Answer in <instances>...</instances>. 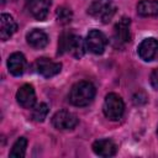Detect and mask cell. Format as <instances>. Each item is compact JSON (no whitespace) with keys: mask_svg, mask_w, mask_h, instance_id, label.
<instances>
[{"mask_svg":"<svg viewBox=\"0 0 158 158\" xmlns=\"http://www.w3.org/2000/svg\"><path fill=\"white\" fill-rule=\"evenodd\" d=\"M47 115H48V106H47V104L41 102L35 106V109L32 111V120L36 122H42V121H44Z\"/></svg>","mask_w":158,"mask_h":158,"instance_id":"18","label":"cell"},{"mask_svg":"<svg viewBox=\"0 0 158 158\" xmlns=\"http://www.w3.org/2000/svg\"><path fill=\"white\" fill-rule=\"evenodd\" d=\"M51 7V1L49 0H27L26 2V9L30 12L32 17H35L38 21H43Z\"/></svg>","mask_w":158,"mask_h":158,"instance_id":"7","label":"cell"},{"mask_svg":"<svg viewBox=\"0 0 158 158\" xmlns=\"http://www.w3.org/2000/svg\"><path fill=\"white\" fill-rule=\"evenodd\" d=\"M26 40H27V43L32 48H36V49L44 48L48 44V36H47V33L44 31H42V30H38V28H35V30L30 31L26 35Z\"/></svg>","mask_w":158,"mask_h":158,"instance_id":"15","label":"cell"},{"mask_svg":"<svg viewBox=\"0 0 158 158\" xmlns=\"http://www.w3.org/2000/svg\"><path fill=\"white\" fill-rule=\"evenodd\" d=\"M36 69L38 72V74H41L44 78H52L54 75H57L60 69H62V64L58 62H52L48 58H38L36 60Z\"/></svg>","mask_w":158,"mask_h":158,"instance_id":"10","label":"cell"},{"mask_svg":"<svg viewBox=\"0 0 158 158\" xmlns=\"http://www.w3.org/2000/svg\"><path fill=\"white\" fill-rule=\"evenodd\" d=\"M56 16H57V20H58L60 23L65 25V23H69V22L72 21L73 14H72L70 9H68V7H65V6H60V7H58L57 11H56Z\"/></svg>","mask_w":158,"mask_h":158,"instance_id":"19","label":"cell"},{"mask_svg":"<svg viewBox=\"0 0 158 158\" xmlns=\"http://www.w3.org/2000/svg\"><path fill=\"white\" fill-rule=\"evenodd\" d=\"M116 144L114 141L109 138H102L98 139L93 143V151L95 154L100 157H112L116 153Z\"/></svg>","mask_w":158,"mask_h":158,"instance_id":"13","label":"cell"},{"mask_svg":"<svg viewBox=\"0 0 158 158\" xmlns=\"http://www.w3.org/2000/svg\"><path fill=\"white\" fill-rule=\"evenodd\" d=\"M102 111L104 115L111 120V121H117L122 117L123 111H125V104L121 96H118L115 93H110L105 96L104 105H102Z\"/></svg>","mask_w":158,"mask_h":158,"instance_id":"3","label":"cell"},{"mask_svg":"<svg viewBox=\"0 0 158 158\" xmlns=\"http://www.w3.org/2000/svg\"><path fill=\"white\" fill-rule=\"evenodd\" d=\"M86 44L85 41L74 35L73 32H63L58 41V54H63L64 52H69L75 58H81L85 53Z\"/></svg>","mask_w":158,"mask_h":158,"instance_id":"1","label":"cell"},{"mask_svg":"<svg viewBox=\"0 0 158 158\" xmlns=\"http://www.w3.org/2000/svg\"><path fill=\"white\" fill-rule=\"evenodd\" d=\"M86 49H89L94 54H101L104 53L106 44H107V38L106 36L99 31V30H91L89 31L86 40H85Z\"/></svg>","mask_w":158,"mask_h":158,"instance_id":"6","label":"cell"},{"mask_svg":"<svg viewBox=\"0 0 158 158\" xmlns=\"http://www.w3.org/2000/svg\"><path fill=\"white\" fill-rule=\"evenodd\" d=\"M137 12L143 17L158 16V0H141L137 4Z\"/></svg>","mask_w":158,"mask_h":158,"instance_id":"16","label":"cell"},{"mask_svg":"<svg viewBox=\"0 0 158 158\" xmlns=\"http://www.w3.org/2000/svg\"><path fill=\"white\" fill-rule=\"evenodd\" d=\"M17 30V25L14 17L9 14H1L0 16V38L1 41H7Z\"/></svg>","mask_w":158,"mask_h":158,"instance_id":"12","label":"cell"},{"mask_svg":"<svg viewBox=\"0 0 158 158\" xmlns=\"http://www.w3.org/2000/svg\"><path fill=\"white\" fill-rule=\"evenodd\" d=\"M137 53L141 59L149 62L158 56V41L153 37L144 38L137 47Z\"/></svg>","mask_w":158,"mask_h":158,"instance_id":"8","label":"cell"},{"mask_svg":"<svg viewBox=\"0 0 158 158\" xmlns=\"http://www.w3.org/2000/svg\"><path fill=\"white\" fill-rule=\"evenodd\" d=\"M25 68H26V58L22 53L15 52L10 54L7 59V69L12 75L15 77L21 75L25 72Z\"/></svg>","mask_w":158,"mask_h":158,"instance_id":"14","label":"cell"},{"mask_svg":"<svg viewBox=\"0 0 158 158\" xmlns=\"http://www.w3.org/2000/svg\"><path fill=\"white\" fill-rule=\"evenodd\" d=\"M16 100L23 109H32L36 104V93L31 84H23L16 93Z\"/></svg>","mask_w":158,"mask_h":158,"instance_id":"9","label":"cell"},{"mask_svg":"<svg viewBox=\"0 0 158 158\" xmlns=\"http://www.w3.org/2000/svg\"><path fill=\"white\" fill-rule=\"evenodd\" d=\"M115 11L116 7L111 0H94L88 9V14L90 16L101 20L104 23L109 22L112 19Z\"/></svg>","mask_w":158,"mask_h":158,"instance_id":"4","label":"cell"},{"mask_svg":"<svg viewBox=\"0 0 158 158\" xmlns=\"http://www.w3.org/2000/svg\"><path fill=\"white\" fill-rule=\"evenodd\" d=\"M149 81H151V85L154 90H158V68L154 69L152 73H151V78H149Z\"/></svg>","mask_w":158,"mask_h":158,"instance_id":"20","label":"cell"},{"mask_svg":"<svg viewBox=\"0 0 158 158\" xmlns=\"http://www.w3.org/2000/svg\"><path fill=\"white\" fill-rule=\"evenodd\" d=\"M26 147H27V139L25 137L17 138L16 142L14 143L11 151H10V157H15V158H22V157H25Z\"/></svg>","mask_w":158,"mask_h":158,"instance_id":"17","label":"cell"},{"mask_svg":"<svg viewBox=\"0 0 158 158\" xmlns=\"http://www.w3.org/2000/svg\"><path fill=\"white\" fill-rule=\"evenodd\" d=\"M157 133H158V130H157Z\"/></svg>","mask_w":158,"mask_h":158,"instance_id":"21","label":"cell"},{"mask_svg":"<svg viewBox=\"0 0 158 158\" xmlns=\"http://www.w3.org/2000/svg\"><path fill=\"white\" fill-rule=\"evenodd\" d=\"M95 86L86 80L75 83L69 93V101L74 106H86L95 98Z\"/></svg>","mask_w":158,"mask_h":158,"instance_id":"2","label":"cell"},{"mask_svg":"<svg viewBox=\"0 0 158 158\" xmlns=\"http://www.w3.org/2000/svg\"><path fill=\"white\" fill-rule=\"evenodd\" d=\"M130 25L131 21L128 17H122L114 27V40L117 44H125L130 42L131 33H130Z\"/></svg>","mask_w":158,"mask_h":158,"instance_id":"11","label":"cell"},{"mask_svg":"<svg viewBox=\"0 0 158 158\" xmlns=\"http://www.w3.org/2000/svg\"><path fill=\"white\" fill-rule=\"evenodd\" d=\"M52 125L60 131L73 130L78 125V117L68 110H59L53 115Z\"/></svg>","mask_w":158,"mask_h":158,"instance_id":"5","label":"cell"}]
</instances>
